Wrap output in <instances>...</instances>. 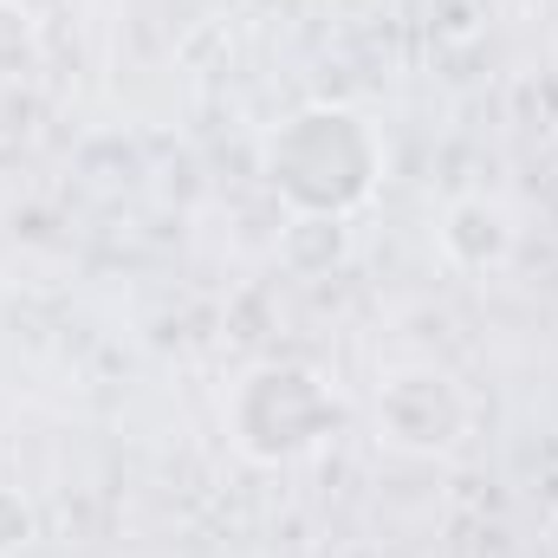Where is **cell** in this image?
I'll return each instance as SVG.
<instances>
[{"label":"cell","instance_id":"obj_1","mask_svg":"<svg viewBox=\"0 0 558 558\" xmlns=\"http://www.w3.org/2000/svg\"><path fill=\"white\" fill-rule=\"evenodd\" d=\"M384 428L403 441V448H448L454 428H461V397L448 377L435 371H403L390 390H384Z\"/></svg>","mask_w":558,"mask_h":558},{"label":"cell","instance_id":"obj_2","mask_svg":"<svg viewBox=\"0 0 558 558\" xmlns=\"http://www.w3.org/2000/svg\"><path fill=\"white\" fill-rule=\"evenodd\" d=\"M247 390H260V397L274 403V422H260L254 435H241L254 454H260L267 428H286V454H299V448L318 441V428H325V397H318V384H312L305 371H260Z\"/></svg>","mask_w":558,"mask_h":558}]
</instances>
